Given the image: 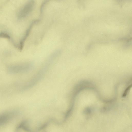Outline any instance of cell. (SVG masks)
Listing matches in <instances>:
<instances>
[{"label":"cell","mask_w":132,"mask_h":132,"mask_svg":"<svg viewBox=\"0 0 132 132\" xmlns=\"http://www.w3.org/2000/svg\"><path fill=\"white\" fill-rule=\"evenodd\" d=\"M19 114V111L17 110H11L0 114V128L10 123Z\"/></svg>","instance_id":"6da1fadb"},{"label":"cell","mask_w":132,"mask_h":132,"mask_svg":"<svg viewBox=\"0 0 132 132\" xmlns=\"http://www.w3.org/2000/svg\"><path fill=\"white\" fill-rule=\"evenodd\" d=\"M35 4L34 0H29L21 9L20 17L24 18L27 16L33 10Z\"/></svg>","instance_id":"7a4b0ae2"},{"label":"cell","mask_w":132,"mask_h":132,"mask_svg":"<svg viewBox=\"0 0 132 132\" xmlns=\"http://www.w3.org/2000/svg\"><path fill=\"white\" fill-rule=\"evenodd\" d=\"M39 22L40 20H37L34 21L32 22V23L30 27H29L28 29V30L26 32L25 35L24 36L23 39L20 42L19 47V48L20 50H21L22 49L25 41L27 38V37L28 36V35H29V33H30V32L33 26L35 24L39 23Z\"/></svg>","instance_id":"3957f363"},{"label":"cell","mask_w":132,"mask_h":132,"mask_svg":"<svg viewBox=\"0 0 132 132\" xmlns=\"http://www.w3.org/2000/svg\"><path fill=\"white\" fill-rule=\"evenodd\" d=\"M23 130L26 131H30V130L28 125L27 122L26 121H24L20 123L16 127V131H19L20 130Z\"/></svg>","instance_id":"277c9868"},{"label":"cell","mask_w":132,"mask_h":132,"mask_svg":"<svg viewBox=\"0 0 132 132\" xmlns=\"http://www.w3.org/2000/svg\"><path fill=\"white\" fill-rule=\"evenodd\" d=\"M51 0H45L43 2L41 5L40 8V11L41 15H42V13H43L44 7L45 6L46 4Z\"/></svg>","instance_id":"5b68a950"},{"label":"cell","mask_w":132,"mask_h":132,"mask_svg":"<svg viewBox=\"0 0 132 132\" xmlns=\"http://www.w3.org/2000/svg\"><path fill=\"white\" fill-rule=\"evenodd\" d=\"M0 38L9 39L10 36L7 34L5 33H0Z\"/></svg>","instance_id":"8992f818"},{"label":"cell","mask_w":132,"mask_h":132,"mask_svg":"<svg viewBox=\"0 0 132 132\" xmlns=\"http://www.w3.org/2000/svg\"><path fill=\"white\" fill-rule=\"evenodd\" d=\"M132 87V85L129 86L127 88L125 91L123 95V97H125L126 96L128 92L130 90L131 88Z\"/></svg>","instance_id":"52a82bcc"}]
</instances>
